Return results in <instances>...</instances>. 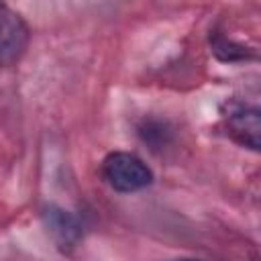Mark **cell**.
<instances>
[{"label": "cell", "instance_id": "1", "mask_svg": "<svg viewBox=\"0 0 261 261\" xmlns=\"http://www.w3.org/2000/svg\"><path fill=\"white\" fill-rule=\"evenodd\" d=\"M102 173L110 188L122 194L139 192L153 181V171L147 167V163L126 151H114L110 153L102 163Z\"/></svg>", "mask_w": 261, "mask_h": 261}, {"label": "cell", "instance_id": "2", "mask_svg": "<svg viewBox=\"0 0 261 261\" xmlns=\"http://www.w3.org/2000/svg\"><path fill=\"white\" fill-rule=\"evenodd\" d=\"M29 27L8 4L0 2V67L14 65L27 51Z\"/></svg>", "mask_w": 261, "mask_h": 261}, {"label": "cell", "instance_id": "3", "mask_svg": "<svg viewBox=\"0 0 261 261\" xmlns=\"http://www.w3.org/2000/svg\"><path fill=\"white\" fill-rule=\"evenodd\" d=\"M224 124L228 128V135L241 143L243 147H249L253 151L259 149L261 143V118H259V108L243 104L239 100L226 102V108L222 112Z\"/></svg>", "mask_w": 261, "mask_h": 261}, {"label": "cell", "instance_id": "4", "mask_svg": "<svg viewBox=\"0 0 261 261\" xmlns=\"http://www.w3.org/2000/svg\"><path fill=\"white\" fill-rule=\"evenodd\" d=\"M43 222H45L49 234L53 237V241L57 243V247L61 251L73 249L80 243V239H82V224H80V220L71 212H67V210H63V208H59L55 204L45 206Z\"/></svg>", "mask_w": 261, "mask_h": 261}, {"label": "cell", "instance_id": "5", "mask_svg": "<svg viewBox=\"0 0 261 261\" xmlns=\"http://www.w3.org/2000/svg\"><path fill=\"white\" fill-rule=\"evenodd\" d=\"M212 51L216 53L218 59L222 61H239V59H247V49H243L241 45H234L230 41H226L224 37H218L212 41Z\"/></svg>", "mask_w": 261, "mask_h": 261}, {"label": "cell", "instance_id": "6", "mask_svg": "<svg viewBox=\"0 0 261 261\" xmlns=\"http://www.w3.org/2000/svg\"><path fill=\"white\" fill-rule=\"evenodd\" d=\"M175 261H200V259H190V257H184V259H175Z\"/></svg>", "mask_w": 261, "mask_h": 261}]
</instances>
